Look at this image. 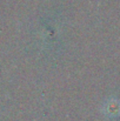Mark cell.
<instances>
[{"label":"cell","mask_w":120,"mask_h":121,"mask_svg":"<svg viewBox=\"0 0 120 121\" xmlns=\"http://www.w3.org/2000/svg\"><path fill=\"white\" fill-rule=\"evenodd\" d=\"M104 113L108 117H117L120 114V102L117 100H110L104 105Z\"/></svg>","instance_id":"obj_1"}]
</instances>
